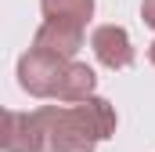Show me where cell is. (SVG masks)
<instances>
[{
    "label": "cell",
    "mask_w": 155,
    "mask_h": 152,
    "mask_svg": "<svg viewBox=\"0 0 155 152\" xmlns=\"http://www.w3.org/2000/svg\"><path fill=\"white\" fill-rule=\"evenodd\" d=\"M40 11H43V22L83 29L94 15V0H40Z\"/></svg>",
    "instance_id": "obj_6"
},
{
    "label": "cell",
    "mask_w": 155,
    "mask_h": 152,
    "mask_svg": "<svg viewBox=\"0 0 155 152\" xmlns=\"http://www.w3.org/2000/svg\"><path fill=\"white\" fill-rule=\"evenodd\" d=\"M148 58H152V65H155V43H152V47H148Z\"/></svg>",
    "instance_id": "obj_9"
},
{
    "label": "cell",
    "mask_w": 155,
    "mask_h": 152,
    "mask_svg": "<svg viewBox=\"0 0 155 152\" xmlns=\"http://www.w3.org/2000/svg\"><path fill=\"white\" fill-rule=\"evenodd\" d=\"M33 47H43V51H54L61 58H76V51L83 47V29H72V26H58V22H43L33 36Z\"/></svg>",
    "instance_id": "obj_4"
},
{
    "label": "cell",
    "mask_w": 155,
    "mask_h": 152,
    "mask_svg": "<svg viewBox=\"0 0 155 152\" xmlns=\"http://www.w3.org/2000/svg\"><path fill=\"white\" fill-rule=\"evenodd\" d=\"M94 87H97L94 69L83 65V62H69L65 73H61V80H58V87H54V98L58 102H79V98L94 94Z\"/></svg>",
    "instance_id": "obj_5"
},
{
    "label": "cell",
    "mask_w": 155,
    "mask_h": 152,
    "mask_svg": "<svg viewBox=\"0 0 155 152\" xmlns=\"http://www.w3.org/2000/svg\"><path fill=\"white\" fill-rule=\"evenodd\" d=\"M90 47L105 69H126L134 65V43L123 26H97L90 33Z\"/></svg>",
    "instance_id": "obj_3"
},
{
    "label": "cell",
    "mask_w": 155,
    "mask_h": 152,
    "mask_svg": "<svg viewBox=\"0 0 155 152\" xmlns=\"http://www.w3.org/2000/svg\"><path fill=\"white\" fill-rule=\"evenodd\" d=\"M7 123H11V112L0 109V149H4V141H7Z\"/></svg>",
    "instance_id": "obj_8"
},
{
    "label": "cell",
    "mask_w": 155,
    "mask_h": 152,
    "mask_svg": "<svg viewBox=\"0 0 155 152\" xmlns=\"http://www.w3.org/2000/svg\"><path fill=\"white\" fill-rule=\"evenodd\" d=\"M72 58H61L54 51H43V47H29L22 58H18V83L22 91H29L33 98H54V87L65 73Z\"/></svg>",
    "instance_id": "obj_2"
},
{
    "label": "cell",
    "mask_w": 155,
    "mask_h": 152,
    "mask_svg": "<svg viewBox=\"0 0 155 152\" xmlns=\"http://www.w3.org/2000/svg\"><path fill=\"white\" fill-rule=\"evenodd\" d=\"M141 18H144V26L155 29V0H144V4H141Z\"/></svg>",
    "instance_id": "obj_7"
},
{
    "label": "cell",
    "mask_w": 155,
    "mask_h": 152,
    "mask_svg": "<svg viewBox=\"0 0 155 152\" xmlns=\"http://www.w3.org/2000/svg\"><path fill=\"white\" fill-rule=\"evenodd\" d=\"M116 134V109L87 94L69 105H43L36 112H11L4 152H94Z\"/></svg>",
    "instance_id": "obj_1"
}]
</instances>
